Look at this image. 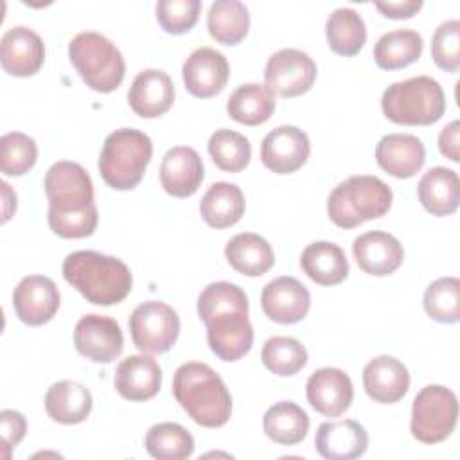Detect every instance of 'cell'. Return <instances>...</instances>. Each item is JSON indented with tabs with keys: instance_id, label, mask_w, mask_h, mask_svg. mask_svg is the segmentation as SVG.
I'll return each mask as SVG.
<instances>
[{
	"instance_id": "obj_30",
	"label": "cell",
	"mask_w": 460,
	"mask_h": 460,
	"mask_svg": "<svg viewBox=\"0 0 460 460\" xmlns=\"http://www.w3.org/2000/svg\"><path fill=\"white\" fill-rule=\"evenodd\" d=\"M199 214L212 228L232 226L244 214V194L235 183L216 181L203 194Z\"/></svg>"
},
{
	"instance_id": "obj_18",
	"label": "cell",
	"mask_w": 460,
	"mask_h": 460,
	"mask_svg": "<svg viewBox=\"0 0 460 460\" xmlns=\"http://www.w3.org/2000/svg\"><path fill=\"white\" fill-rule=\"evenodd\" d=\"M309 404L325 417H340L350 408L354 386L350 377L334 367L314 370L305 385Z\"/></svg>"
},
{
	"instance_id": "obj_26",
	"label": "cell",
	"mask_w": 460,
	"mask_h": 460,
	"mask_svg": "<svg viewBox=\"0 0 460 460\" xmlns=\"http://www.w3.org/2000/svg\"><path fill=\"white\" fill-rule=\"evenodd\" d=\"M417 196L422 207L433 216H449L456 212L460 201L458 174L447 167H431L417 185Z\"/></svg>"
},
{
	"instance_id": "obj_2",
	"label": "cell",
	"mask_w": 460,
	"mask_h": 460,
	"mask_svg": "<svg viewBox=\"0 0 460 460\" xmlns=\"http://www.w3.org/2000/svg\"><path fill=\"white\" fill-rule=\"evenodd\" d=\"M172 395L199 426H225L232 415V397L219 374L207 363L189 361L176 368Z\"/></svg>"
},
{
	"instance_id": "obj_29",
	"label": "cell",
	"mask_w": 460,
	"mask_h": 460,
	"mask_svg": "<svg viewBox=\"0 0 460 460\" xmlns=\"http://www.w3.org/2000/svg\"><path fill=\"white\" fill-rule=\"evenodd\" d=\"M225 257L235 271L246 277H261L275 264L271 244L253 232L234 235L225 246Z\"/></svg>"
},
{
	"instance_id": "obj_45",
	"label": "cell",
	"mask_w": 460,
	"mask_h": 460,
	"mask_svg": "<svg viewBox=\"0 0 460 460\" xmlns=\"http://www.w3.org/2000/svg\"><path fill=\"white\" fill-rule=\"evenodd\" d=\"M422 7V0H399V2H376V9L392 20L411 18Z\"/></svg>"
},
{
	"instance_id": "obj_24",
	"label": "cell",
	"mask_w": 460,
	"mask_h": 460,
	"mask_svg": "<svg viewBox=\"0 0 460 460\" xmlns=\"http://www.w3.org/2000/svg\"><path fill=\"white\" fill-rule=\"evenodd\" d=\"M377 165L394 178H411L420 171L426 160V149L420 138L408 133L385 135L376 146Z\"/></svg>"
},
{
	"instance_id": "obj_39",
	"label": "cell",
	"mask_w": 460,
	"mask_h": 460,
	"mask_svg": "<svg viewBox=\"0 0 460 460\" xmlns=\"http://www.w3.org/2000/svg\"><path fill=\"white\" fill-rule=\"evenodd\" d=\"M424 309L428 316L440 323H456L460 318V280L440 277L424 291Z\"/></svg>"
},
{
	"instance_id": "obj_19",
	"label": "cell",
	"mask_w": 460,
	"mask_h": 460,
	"mask_svg": "<svg viewBox=\"0 0 460 460\" xmlns=\"http://www.w3.org/2000/svg\"><path fill=\"white\" fill-rule=\"evenodd\" d=\"M352 253L358 266L374 277L394 273L404 261L402 244L392 234L381 230H372L356 237Z\"/></svg>"
},
{
	"instance_id": "obj_22",
	"label": "cell",
	"mask_w": 460,
	"mask_h": 460,
	"mask_svg": "<svg viewBox=\"0 0 460 460\" xmlns=\"http://www.w3.org/2000/svg\"><path fill=\"white\" fill-rule=\"evenodd\" d=\"M113 385L128 401H147L160 392L162 368L156 359L147 354L128 356L117 365Z\"/></svg>"
},
{
	"instance_id": "obj_20",
	"label": "cell",
	"mask_w": 460,
	"mask_h": 460,
	"mask_svg": "<svg viewBox=\"0 0 460 460\" xmlns=\"http://www.w3.org/2000/svg\"><path fill=\"white\" fill-rule=\"evenodd\" d=\"M128 102L142 119L164 115L174 102V84L169 74L158 68H146L138 72L129 86Z\"/></svg>"
},
{
	"instance_id": "obj_38",
	"label": "cell",
	"mask_w": 460,
	"mask_h": 460,
	"mask_svg": "<svg viewBox=\"0 0 460 460\" xmlns=\"http://www.w3.org/2000/svg\"><path fill=\"white\" fill-rule=\"evenodd\" d=\"M261 359L264 367L277 376H295L305 367L307 350L296 338L273 336L266 340Z\"/></svg>"
},
{
	"instance_id": "obj_21",
	"label": "cell",
	"mask_w": 460,
	"mask_h": 460,
	"mask_svg": "<svg viewBox=\"0 0 460 460\" xmlns=\"http://www.w3.org/2000/svg\"><path fill=\"white\" fill-rule=\"evenodd\" d=\"M203 181V162L196 149L187 146L171 147L160 165V183L174 198L192 196Z\"/></svg>"
},
{
	"instance_id": "obj_3",
	"label": "cell",
	"mask_w": 460,
	"mask_h": 460,
	"mask_svg": "<svg viewBox=\"0 0 460 460\" xmlns=\"http://www.w3.org/2000/svg\"><path fill=\"white\" fill-rule=\"evenodd\" d=\"M63 277L95 305L122 302L133 286L131 271L120 259L93 250L68 253L63 261Z\"/></svg>"
},
{
	"instance_id": "obj_41",
	"label": "cell",
	"mask_w": 460,
	"mask_h": 460,
	"mask_svg": "<svg viewBox=\"0 0 460 460\" xmlns=\"http://www.w3.org/2000/svg\"><path fill=\"white\" fill-rule=\"evenodd\" d=\"M201 11L199 0H160L156 4V20L169 34L189 32Z\"/></svg>"
},
{
	"instance_id": "obj_16",
	"label": "cell",
	"mask_w": 460,
	"mask_h": 460,
	"mask_svg": "<svg viewBox=\"0 0 460 460\" xmlns=\"http://www.w3.org/2000/svg\"><path fill=\"white\" fill-rule=\"evenodd\" d=\"M181 74L189 93L199 99H210L226 86L230 66L219 50L199 47L185 59Z\"/></svg>"
},
{
	"instance_id": "obj_37",
	"label": "cell",
	"mask_w": 460,
	"mask_h": 460,
	"mask_svg": "<svg viewBox=\"0 0 460 460\" xmlns=\"http://www.w3.org/2000/svg\"><path fill=\"white\" fill-rule=\"evenodd\" d=\"M208 153L214 164L226 172H241L252 158L248 138L232 129H217L208 138Z\"/></svg>"
},
{
	"instance_id": "obj_12",
	"label": "cell",
	"mask_w": 460,
	"mask_h": 460,
	"mask_svg": "<svg viewBox=\"0 0 460 460\" xmlns=\"http://www.w3.org/2000/svg\"><path fill=\"white\" fill-rule=\"evenodd\" d=\"M74 345L81 356L93 363H110L120 356L124 336L120 325L104 314H86L74 329Z\"/></svg>"
},
{
	"instance_id": "obj_4",
	"label": "cell",
	"mask_w": 460,
	"mask_h": 460,
	"mask_svg": "<svg viewBox=\"0 0 460 460\" xmlns=\"http://www.w3.org/2000/svg\"><path fill=\"white\" fill-rule=\"evenodd\" d=\"M385 117L402 126H429L446 111L440 83L429 75H417L390 84L381 97Z\"/></svg>"
},
{
	"instance_id": "obj_17",
	"label": "cell",
	"mask_w": 460,
	"mask_h": 460,
	"mask_svg": "<svg viewBox=\"0 0 460 460\" xmlns=\"http://www.w3.org/2000/svg\"><path fill=\"white\" fill-rule=\"evenodd\" d=\"M261 307L270 320L291 325L305 318L311 307V295L295 277H279L264 286Z\"/></svg>"
},
{
	"instance_id": "obj_35",
	"label": "cell",
	"mask_w": 460,
	"mask_h": 460,
	"mask_svg": "<svg viewBox=\"0 0 460 460\" xmlns=\"http://www.w3.org/2000/svg\"><path fill=\"white\" fill-rule=\"evenodd\" d=\"M210 36L223 45H237L250 29V14L239 0H217L207 14Z\"/></svg>"
},
{
	"instance_id": "obj_6",
	"label": "cell",
	"mask_w": 460,
	"mask_h": 460,
	"mask_svg": "<svg viewBox=\"0 0 460 460\" xmlns=\"http://www.w3.org/2000/svg\"><path fill=\"white\" fill-rule=\"evenodd\" d=\"M153 156L151 138L133 128L111 131L102 144L99 156V172L115 190L135 189Z\"/></svg>"
},
{
	"instance_id": "obj_47",
	"label": "cell",
	"mask_w": 460,
	"mask_h": 460,
	"mask_svg": "<svg viewBox=\"0 0 460 460\" xmlns=\"http://www.w3.org/2000/svg\"><path fill=\"white\" fill-rule=\"evenodd\" d=\"M2 192H4V216H2V223H5L11 214L16 210V194L11 190V185L2 181Z\"/></svg>"
},
{
	"instance_id": "obj_36",
	"label": "cell",
	"mask_w": 460,
	"mask_h": 460,
	"mask_svg": "<svg viewBox=\"0 0 460 460\" xmlns=\"http://www.w3.org/2000/svg\"><path fill=\"white\" fill-rule=\"evenodd\" d=\"M144 446L153 458L158 460H183L194 451L192 435L176 422H160L149 428Z\"/></svg>"
},
{
	"instance_id": "obj_33",
	"label": "cell",
	"mask_w": 460,
	"mask_h": 460,
	"mask_svg": "<svg viewBox=\"0 0 460 460\" xmlns=\"http://www.w3.org/2000/svg\"><path fill=\"white\" fill-rule=\"evenodd\" d=\"M422 54V38L413 29H395L383 34L374 47L376 65L383 70H399L415 63Z\"/></svg>"
},
{
	"instance_id": "obj_1",
	"label": "cell",
	"mask_w": 460,
	"mask_h": 460,
	"mask_svg": "<svg viewBox=\"0 0 460 460\" xmlns=\"http://www.w3.org/2000/svg\"><path fill=\"white\" fill-rule=\"evenodd\" d=\"M198 314L207 325L210 350L223 361H237L253 345L248 296L232 282H212L198 296Z\"/></svg>"
},
{
	"instance_id": "obj_5",
	"label": "cell",
	"mask_w": 460,
	"mask_h": 460,
	"mask_svg": "<svg viewBox=\"0 0 460 460\" xmlns=\"http://www.w3.org/2000/svg\"><path fill=\"white\" fill-rule=\"evenodd\" d=\"M392 189L370 174H356L341 181L327 198V214L340 228H354L368 219L383 217L392 207Z\"/></svg>"
},
{
	"instance_id": "obj_43",
	"label": "cell",
	"mask_w": 460,
	"mask_h": 460,
	"mask_svg": "<svg viewBox=\"0 0 460 460\" xmlns=\"http://www.w3.org/2000/svg\"><path fill=\"white\" fill-rule=\"evenodd\" d=\"M50 230L65 239H81L93 234L97 226V207L92 205L86 210L72 212V214H54L49 212L47 216Z\"/></svg>"
},
{
	"instance_id": "obj_27",
	"label": "cell",
	"mask_w": 460,
	"mask_h": 460,
	"mask_svg": "<svg viewBox=\"0 0 460 460\" xmlns=\"http://www.w3.org/2000/svg\"><path fill=\"white\" fill-rule=\"evenodd\" d=\"M304 273L320 286H336L349 275V261L343 250L329 241H314L300 255Z\"/></svg>"
},
{
	"instance_id": "obj_11",
	"label": "cell",
	"mask_w": 460,
	"mask_h": 460,
	"mask_svg": "<svg viewBox=\"0 0 460 460\" xmlns=\"http://www.w3.org/2000/svg\"><path fill=\"white\" fill-rule=\"evenodd\" d=\"M316 63L307 52L298 49H280L273 52L264 68V86L280 97L305 93L316 79Z\"/></svg>"
},
{
	"instance_id": "obj_28",
	"label": "cell",
	"mask_w": 460,
	"mask_h": 460,
	"mask_svg": "<svg viewBox=\"0 0 460 460\" xmlns=\"http://www.w3.org/2000/svg\"><path fill=\"white\" fill-rule=\"evenodd\" d=\"M92 394L77 381H58L45 394V410L59 424H79L92 411Z\"/></svg>"
},
{
	"instance_id": "obj_34",
	"label": "cell",
	"mask_w": 460,
	"mask_h": 460,
	"mask_svg": "<svg viewBox=\"0 0 460 460\" xmlns=\"http://www.w3.org/2000/svg\"><path fill=\"white\" fill-rule=\"evenodd\" d=\"M325 36L332 52L350 58L356 56L367 41V27L354 9L340 7L325 22Z\"/></svg>"
},
{
	"instance_id": "obj_13",
	"label": "cell",
	"mask_w": 460,
	"mask_h": 460,
	"mask_svg": "<svg viewBox=\"0 0 460 460\" xmlns=\"http://www.w3.org/2000/svg\"><path fill=\"white\" fill-rule=\"evenodd\" d=\"M311 153L309 137L296 126L271 129L261 144L262 164L277 174H291L300 169Z\"/></svg>"
},
{
	"instance_id": "obj_23",
	"label": "cell",
	"mask_w": 460,
	"mask_h": 460,
	"mask_svg": "<svg viewBox=\"0 0 460 460\" xmlns=\"http://www.w3.org/2000/svg\"><path fill=\"white\" fill-rule=\"evenodd\" d=\"M363 386L367 395L381 404L401 401L410 388L408 368L394 356H377L363 368Z\"/></svg>"
},
{
	"instance_id": "obj_9",
	"label": "cell",
	"mask_w": 460,
	"mask_h": 460,
	"mask_svg": "<svg viewBox=\"0 0 460 460\" xmlns=\"http://www.w3.org/2000/svg\"><path fill=\"white\" fill-rule=\"evenodd\" d=\"M129 331L138 350L162 354L176 343L180 334V318L169 304L147 300L133 309L129 316Z\"/></svg>"
},
{
	"instance_id": "obj_15",
	"label": "cell",
	"mask_w": 460,
	"mask_h": 460,
	"mask_svg": "<svg viewBox=\"0 0 460 460\" xmlns=\"http://www.w3.org/2000/svg\"><path fill=\"white\" fill-rule=\"evenodd\" d=\"M45 61V45L38 32L25 25L7 29L0 41L2 68L14 77H29L40 72Z\"/></svg>"
},
{
	"instance_id": "obj_14",
	"label": "cell",
	"mask_w": 460,
	"mask_h": 460,
	"mask_svg": "<svg viewBox=\"0 0 460 460\" xmlns=\"http://www.w3.org/2000/svg\"><path fill=\"white\" fill-rule=\"evenodd\" d=\"M59 291L49 277H23L13 293V307L16 316L27 325H43L54 318L59 309Z\"/></svg>"
},
{
	"instance_id": "obj_44",
	"label": "cell",
	"mask_w": 460,
	"mask_h": 460,
	"mask_svg": "<svg viewBox=\"0 0 460 460\" xmlns=\"http://www.w3.org/2000/svg\"><path fill=\"white\" fill-rule=\"evenodd\" d=\"M27 422L25 417L16 410H2L0 411V433L2 444L5 447L4 456L9 458V451L25 437Z\"/></svg>"
},
{
	"instance_id": "obj_7",
	"label": "cell",
	"mask_w": 460,
	"mask_h": 460,
	"mask_svg": "<svg viewBox=\"0 0 460 460\" xmlns=\"http://www.w3.org/2000/svg\"><path fill=\"white\" fill-rule=\"evenodd\" d=\"M68 58L81 79L95 92L110 93L124 79L126 65L120 50L106 36L84 31L68 43Z\"/></svg>"
},
{
	"instance_id": "obj_46",
	"label": "cell",
	"mask_w": 460,
	"mask_h": 460,
	"mask_svg": "<svg viewBox=\"0 0 460 460\" xmlns=\"http://www.w3.org/2000/svg\"><path fill=\"white\" fill-rule=\"evenodd\" d=\"M460 122L453 120L449 122L438 135V149L440 153L449 158L451 162H458L460 160Z\"/></svg>"
},
{
	"instance_id": "obj_10",
	"label": "cell",
	"mask_w": 460,
	"mask_h": 460,
	"mask_svg": "<svg viewBox=\"0 0 460 460\" xmlns=\"http://www.w3.org/2000/svg\"><path fill=\"white\" fill-rule=\"evenodd\" d=\"M49 212L72 214L93 203V185L86 169L75 162L61 160L50 165L43 180Z\"/></svg>"
},
{
	"instance_id": "obj_31",
	"label": "cell",
	"mask_w": 460,
	"mask_h": 460,
	"mask_svg": "<svg viewBox=\"0 0 460 460\" xmlns=\"http://www.w3.org/2000/svg\"><path fill=\"white\" fill-rule=\"evenodd\" d=\"M230 119L244 126H259L266 122L275 111L273 93L259 83L241 84L226 101Z\"/></svg>"
},
{
	"instance_id": "obj_40",
	"label": "cell",
	"mask_w": 460,
	"mask_h": 460,
	"mask_svg": "<svg viewBox=\"0 0 460 460\" xmlns=\"http://www.w3.org/2000/svg\"><path fill=\"white\" fill-rule=\"evenodd\" d=\"M0 169L5 176H22L34 167L38 147L32 137L22 131H9L0 138Z\"/></svg>"
},
{
	"instance_id": "obj_32",
	"label": "cell",
	"mask_w": 460,
	"mask_h": 460,
	"mask_svg": "<svg viewBox=\"0 0 460 460\" xmlns=\"http://www.w3.org/2000/svg\"><path fill=\"white\" fill-rule=\"evenodd\" d=\"M268 438L280 446H295L302 442L309 431L307 413L291 401H280L270 406L262 419Z\"/></svg>"
},
{
	"instance_id": "obj_8",
	"label": "cell",
	"mask_w": 460,
	"mask_h": 460,
	"mask_svg": "<svg viewBox=\"0 0 460 460\" xmlns=\"http://www.w3.org/2000/svg\"><path fill=\"white\" fill-rule=\"evenodd\" d=\"M456 419V395L442 385H428L413 399L410 431L422 444H437L453 433Z\"/></svg>"
},
{
	"instance_id": "obj_25",
	"label": "cell",
	"mask_w": 460,
	"mask_h": 460,
	"mask_svg": "<svg viewBox=\"0 0 460 460\" xmlns=\"http://www.w3.org/2000/svg\"><path fill=\"white\" fill-rule=\"evenodd\" d=\"M314 447L327 460H352L367 451L368 433L352 419L322 422L316 429Z\"/></svg>"
},
{
	"instance_id": "obj_42",
	"label": "cell",
	"mask_w": 460,
	"mask_h": 460,
	"mask_svg": "<svg viewBox=\"0 0 460 460\" xmlns=\"http://www.w3.org/2000/svg\"><path fill=\"white\" fill-rule=\"evenodd\" d=\"M431 58L446 72L460 68V22L447 20L440 23L431 40Z\"/></svg>"
}]
</instances>
